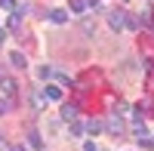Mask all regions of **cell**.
<instances>
[{
  "instance_id": "obj_4",
  "label": "cell",
  "mask_w": 154,
  "mask_h": 151,
  "mask_svg": "<svg viewBox=\"0 0 154 151\" xmlns=\"http://www.w3.org/2000/svg\"><path fill=\"white\" fill-rule=\"evenodd\" d=\"M105 133H114V136H117V133H123V117L111 114V117H108V130H105Z\"/></svg>"
},
{
  "instance_id": "obj_11",
  "label": "cell",
  "mask_w": 154,
  "mask_h": 151,
  "mask_svg": "<svg viewBox=\"0 0 154 151\" xmlns=\"http://www.w3.org/2000/svg\"><path fill=\"white\" fill-rule=\"evenodd\" d=\"M53 74H56V71H53V68H49V65H40V68H37V77H40L43 83H46L49 77H53Z\"/></svg>"
},
{
  "instance_id": "obj_10",
  "label": "cell",
  "mask_w": 154,
  "mask_h": 151,
  "mask_svg": "<svg viewBox=\"0 0 154 151\" xmlns=\"http://www.w3.org/2000/svg\"><path fill=\"white\" fill-rule=\"evenodd\" d=\"M19 25H22V12H12V16L6 19V28H9V31H16Z\"/></svg>"
},
{
  "instance_id": "obj_18",
  "label": "cell",
  "mask_w": 154,
  "mask_h": 151,
  "mask_svg": "<svg viewBox=\"0 0 154 151\" xmlns=\"http://www.w3.org/2000/svg\"><path fill=\"white\" fill-rule=\"evenodd\" d=\"M9 111V99H0V114H6Z\"/></svg>"
},
{
  "instance_id": "obj_2",
  "label": "cell",
  "mask_w": 154,
  "mask_h": 151,
  "mask_svg": "<svg viewBox=\"0 0 154 151\" xmlns=\"http://www.w3.org/2000/svg\"><path fill=\"white\" fill-rule=\"evenodd\" d=\"M0 90H3L6 99H16L19 96V86H16V80H12L9 74H0Z\"/></svg>"
},
{
  "instance_id": "obj_19",
  "label": "cell",
  "mask_w": 154,
  "mask_h": 151,
  "mask_svg": "<svg viewBox=\"0 0 154 151\" xmlns=\"http://www.w3.org/2000/svg\"><path fill=\"white\" fill-rule=\"evenodd\" d=\"M83 151H99V145H96V142H93V139H89V142H86V145H83Z\"/></svg>"
},
{
  "instance_id": "obj_1",
  "label": "cell",
  "mask_w": 154,
  "mask_h": 151,
  "mask_svg": "<svg viewBox=\"0 0 154 151\" xmlns=\"http://www.w3.org/2000/svg\"><path fill=\"white\" fill-rule=\"evenodd\" d=\"M126 19H130V16H126V9H111V12H108V25H111L114 31H123V28H126Z\"/></svg>"
},
{
  "instance_id": "obj_16",
  "label": "cell",
  "mask_w": 154,
  "mask_h": 151,
  "mask_svg": "<svg viewBox=\"0 0 154 151\" xmlns=\"http://www.w3.org/2000/svg\"><path fill=\"white\" fill-rule=\"evenodd\" d=\"M139 25H142V22H139V19H133V16H130V19H126V28H130V31H136V28H139Z\"/></svg>"
},
{
  "instance_id": "obj_3",
  "label": "cell",
  "mask_w": 154,
  "mask_h": 151,
  "mask_svg": "<svg viewBox=\"0 0 154 151\" xmlns=\"http://www.w3.org/2000/svg\"><path fill=\"white\" fill-rule=\"evenodd\" d=\"M46 16H49V22H56V25H65V22H68V9H62V6H59V9H49Z\"/></svg>"
},
{
  "instance_id": "obj_7",
  "label": "cell",
  "mask_w": 154,
  "mask_h": 151,
  "mask_svg": "<svg viewBox=\"0 0 154 151\" xmlns=\"http://www.w3.org/2000/svg\"><path fill=\"white\" fill-rule=\"evenodd\" d=\"M68 9H71V12H77V16H83L89 6H86V0H68Z\"/></svg>"
},
{
  "instance_id": "obj_13",
  "label": "cell",
  "mask_w": 154,
  "mask_h": 151,
  "mask_svg": "<svg viewBox=\"0 0 154 151\" xmlns=\"http://www.w3.org/2000/svg\"><path fill=\"white\" fill-rule=\"evenodd\" d=\"M83 133H86V127H83V123H77V120H74V123H71V136H83Z\"/></svg>"
},
{
  "instance_id": "obj_21",
  "label": "cell",
  "mask_w": 154,
  "mask_h": 151,
  "mask_svg": "<svg viewBox=\"0 0 154 151\" xmlns=\"http://www.w3.org/2000/svg\"><path fill=\"white\" fill-rule=\"evenodd\" d=\"M0 151H9V145H6V142H3V139H0Z\"/></svg>"
},
{
  "instance_id": "obj_9",
  "label": "cell",
  "mask_w": 154,
  "mask_h": 151,
  "mask_svg": "<svg viewBox=\"0 0 154 151\" xmlns=\"http://www.w3.org/2000/svg\"><path fill=\"white\" fill-rule=\"evenodd\" d=\"M86 133H89V136L105 133V123H102V120H89V123H86Z\"/></svg>"
},
{
  "instance_id": "obj_12",
  "label": "cell",
  "mask_w": 154,
  "mask_h": 151,
  "mask_svg": "<svg viewBox=\"0 0 154 151\" xmlns=\"http://www.w3.org/2000/svg\"><path fill=\"white\" fill-rule=\"evenodd\" d=\"M28 142H31V148H37V151L43 148V139H40V133H37V130H31V136H28Z\"/></svg>"
},
{
  "instance_id": "obj_14",
  "label": "cell",
  "mask_w": 154,
  "mask_h": 151,
  "mask_svg": "<svg viewBox=\"0 0 154 151\" xmlns=\"http://www.w3.org/2000/svg\"><path fill=\"white\" fill-rule=\"evenodd\" d=\"M53 77H56V83H59V86H71V80H68V74H53Z\"/></svg>"
},
{
  "instance_id": "obj_17",
  "label": "cell",
  "mask_w": 154,
  "mask_h": 151,
  "mask_svg": "<svg viewBox=\"0 0 154 151\" xmlns=\"http://www.w3.org/2000/svg\"><path fill=\"white\" fill-rule=\"evenodd\" d=\"M0 6L3 9H16V0H0Z\"/></svg>"
},
{
  "instance_id": "obj_5",
  "label": "cell",
  "mask_w": 154,
  "mask_h": 151,
  "mask_svg": "<svg viewBox=\"0 0 154 151\" xmlns=\"http://www.w3.org/2000/svg\"><path fill=\"white\" fill-rule=\"evenodd\" d=\"M43 96L49 99V102H59V99H62V86H53V83H46V86H43Z\"/></svg>"
},
{
  "instance_id": "obj_20",
  "label": "cell",
  "mask_w": 154,
  "mask_h": 151,
  "mask_svg": "<svg viewBox=\"0 0 154 151\" xmlns=\"http://www.w3.org/2000/svg\"><path fill=\"white\" fill-rule=\"evenodd\" d=\"M9 151H28V148H25V145H12Z\"/></svg>"
},
{
  "instance_id": "obj_8",
  "label": "cell",
  "mask_w": 154,
  "mask_h": 151,
  "mask_svg": "<svg viewBox=\"0 0 154 151\" xmlns=\"http://www.w3.org/2000/svg\"><path fill=\"white\" fill-rule=\"evenodd\" d=\"M74 117H77V105H71V102L62 105V120H71L74 123Z\"/></svg>"
},
{
  "instance_id": "obj_15",
  "label": "cell",
  "mask_w": 154,
  "mask_h": 151,
  "mask_svg": "<svg viewBox=\"0 0 154 151\" xmlns=\"http://www.w3.org/2000/svg\"><path fill=\"white\" fill-rule=\"evenodd\" d=\"M43 99H46V96H43L40 90H34V108H43Z\"/></svg>"
},
{
  "instance_id": "obj_6",
  "label": "cell",
  "mask_w": 154,
  "mask_h": 151,
  "mask_svg": "<svg viewBox=\"0 0 154 151\" xmlns=\"http://www.w3.org/2000/svg\"><path fill=\"white\" fill-rule=\"evenodd\" d=\"M9 62H12V65H16L19 71H22V68H28V59H25L19 49H12V53H9Z\"/></svg>"
},
{
  "instance_id": "obj_22",
  "label": "cell",
  "mask_w": 154,
  "mask_h": 151,
  "mask_svg": "<svg viewBox=\"0 0 154 151\" xmlns=\"http://www.w3.org/2000/svg\"><path fill=\"white\" fill-rule=\"evenodd\" d=\"M151 31H154V25H151Z\"/></svg>"
}]
</instances>
